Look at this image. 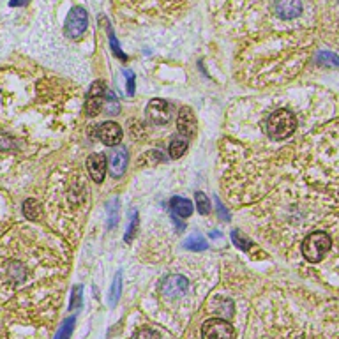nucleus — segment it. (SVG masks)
<instances>
[{"label":"nucleus","mask_w":339,"mask_h":339,"mask_svg":"<svg viewBox=\"0 0 339 339\" xmlns=\"http://www.w3.org/2000/svg\"><path fill=\"white\" fill-rule=\"evenodd\" d=\"M295 127H297V120H295L293 113L288 112V110H277V112H274L272 115L268 117L267 134L268 138L279 142V140L291 136Z\"/></svg>","instance_id":"nucleus-1"},{"label":"nucleus","mask_w":339,"mask_h":339,"mask_svg":"<svg viewBox=\"0 0 339 339\" xmlns=\"http://www.w3.org/2000/svg\"><path fill=\"white\" fill-rule=\"evenodd\" d=\"M332 246V240L325 231H313L302 242V254L311 263H318L325 258Z\"/></svg>","instance_id":"nucleus-2"},{"label":"nucleus","mask_w":339,"mask_h":339,"mask_svg":"<svg viewBox=\"0 0 339 339\" xmlns=\"http://www.w3.org/2000/svg\"><path fill=\"white\" fill-rule=\"evenodd\" d=\"M87 27H89V13L82 6H75L67 15L66 25H64L66 36L69 39H78L85 34Z\"/></svg>","instance_id":"nucleus-3"},{"label":"nucleus","mask_w":339,"mask_h":339,"mask_svg":"<svg viewBox=\"0 0 339 339\" xmlns=\"http://www.w3.org/2000/svg\"><path fill=\"white\" fill-rule=\"evenodd\" d=\"M201 337L203 339H233V327L226 320L212 318L201 325Z\"/></svg>","instance_id":"nucleus-4"},{"label":"nucleus","mask_w":339,"mask_h":339,"mask_svg":"<svg viewBox=\"0 0 339 339\" xmlns=\"http://www.w3.org/2000/svg\"><path fill=\"white\" fill-rule=\"evenodd\" d=\"M105 97H106V90H105V83L103 82H94L89 89L87 94V101H85V113L89 117H96L99 115V112L103 110L105 105Z\"/></svg>","instance_id":"nucleus-5"},{"label":"nucleus","mask_w":339,"mask_h":339,"mask_svg":"<svg viewBox=\"0 0 339 339\" xmlns=\"http://www.w3.org/2000/svg\"><path fill=\"white\" fill-rule=\"evenodd\" d=\"M187 290V279L184 276H179V274H173V276H168L166 279L163 281L161 284V293L164 297L175 298L184 295Z\"/></svg>","instance_id":"nucleus-6"},{"label":"nucleus","mask_w":339,"mask_h":339,"mask_svg":"<svg viewBox=\"0 0 339 339\" xmlns=\"http://www.w3.org/2000/svg\"><path fill=\"white\" fill-rule=\"evenodd\" d=\"M127 149L122 145H115L112 149V152L108 154V166H110V173L113 177H120L126 172L127 166Z\"/></svg>","instance_id":"nucleus-7"},{"label":"nucleus","mask_w":339,"mask_h":339,"mask_svg":"<svg viewBox=\"0 0 339 339\" xmlns=\"http://www.w3.org/2000/svg\"><path fill=\"white\" fill-rule=\"evenodd\" d=\"M106 168H108V159H106L105 154H92V156L87 159V170H89L94 182L101 184L105 180Z\"/></svg>","instance_id":"nucleus-8"},{"label":"nucleus","mask_w":339,"mask_h":339,"mask_svg":"<svg viewBox=\"0 0 339 339\" xmlns=\"http://www.w3.org/2000/svg\"><path fill=\"white\" fill-rule=\"evenodd\" d=\"M147 113L149 119L154 124H166L170 120V105L164 99H152L147 106Z\"/></svg>","instance_id":"nucleus-9"},{"label":"nucleus","mask_w":339,"mask_h":339,"mask_svg":"<svg viewBox=\"0 0 339 339\" xmlns=\"http://www.w3.org/2000/svg\"><path fill=\"white\" fill-rule=\"evenodd\" d=\"M177 127H179V133L182 134L184 138H191L196 133V117H194L193 110L184 106L179 113V119H177Z\"/></svg>","instance_id":"nucleus-10"},{"label":"nucleus","mask_w":339,"mask_h":339,"mask_svg":"<svg viewBox=\"0 0 339 339\" xmlns=\"http://www.w3.org/2000/svg\"><path fill=\"white\" fill-rule=\"evenodd\" d=\"M97 134H99L101 142L105 143V145H108V147L119 145V142L122 140V129H120V126L115 122H105L103 126L99 127Z\"/></svg>","instance_id":"nucleus-11"},{"label":"nucleus","mask_w":339,"mask_h":339,"mask_svg":"<svg viewBox=\"0 0 339 339\" xmlns=\"http://www.w3.org/2000/svg\"><path fill=\"white\" fill-rule=\"evenodd\" d=\"M274 13L283 20L297 18L302 13V2L300 0H276Z\"/></svg>","instance_id":"nucleus-12"},{"label":"nucleus","mask_w":339,"mask_h":339,"mask_svg":"<svg viewBox=\"0 0 339 339\" xmlns=\"http://www.w3.org/2000/svg\"><path fill=\"white\" fill-rule=\"evenodd\" d=\"M170 209L175 216L179 217H189L193 214V203L186 198H180V196H173L170 200Z\"/></svg>","instance_id":"nucleus-13"},{"label":"nucleus","mask_w":339,"mask_h":339,"mask_svg":"<svg viewBox=\"0 0 339 339\" xmlns=\"http://www.w3.org/2000/svg\"><path fill=\"white\" fill-rule=\"evenodd\" d=\"M184 247L186 249H189V251H205V249H209V242L205 240V237L203 235H200V233H193V235H189L186 240H184Z\"/></svg>","instance_id":"nucleus-14"},{"label":"nucleus","mask_w":339,"mask_h":339,"mask_svg":"<svg viewBox=\"0 0 339 339\" xmlns=\"http://www.w3.org/2000/svg\"><path fill=\"white\" fill-rule=\"evenodd\" d=\"M212 311L219 316H231L233 314V302L230 298H214V302L210 304Z\"/></svg>","instance_id":"nucleus-15"},{"label":"nucleus","mask_w":339,"mask_h":339,"mask_svg":"<svg viewBox=\"0 0 339 339\" xmlns=\"http://www.w3.org/2000/svg\"><path fill=\"white\" fill-rule=\"evenodd\" d=\"M314 62L321 67H339V57L334 52H318L314 57Z\"/></svg>","instance_id":"nucleus-16"},{"label":"nucleus","mask_w":339,"mask_h":339,"mask_svg":"<svg viewBox=\"0 0 339 339\" xmlns=\"http://www.w3.org/2000/svg\"><path fill=\"white\" fill-rule=\"evenodd\" d=\"M23 212H25V216L29 217V219L36 221L39 217V214H41V203H39L36 198H29V200H25V203H23Z\"/></svg>","instance_id":"nucleus-17"},{"label":"nucleus","mask_w":339,"mask_h":339,"mask_svg":"<svg viewBox=\"0 0 339 339\" xmlns=\"http://www.w3.org/2000/svg\"><path fill=\"white\" fill-rule=\"evenodd\" d=\"M120 293H122V272H117L115 277H113L112 290H110V306H117Z\"/></svg>","instance_id":"nucleus-18"},{"label":"nucleus","mask_w":339,"mask_h":339,"mask_svg":"<svg viewBox=\"0 0 339 339\" xmlns=\"http://www.w3.org/2000/svg\"><path fill=\"white\" fill-rule=\"evenodd\" d=\"M105 25H106V32H108L110 46H112V50H113V53H115V57H119L120 60H127V55L122 52V48H120V45H119V41H117V38H115V34H113L112 27H110L108 20H105Z\"/></svg>","instance_id":"nucleus-19"},{"label":"nucleus","mask_w":339,"mask_h":339,"mask_svg":"<svg viewBox=\"0 0 339 339\" xmlns=\"http://www.w3.org/2000/svg\"><path fill=\"white\" fill-rule=\"evenodd\" d=\"M186 150H187V140L182 138V136H179V138H173V142L170 143V156H172L173 159L184 156V152H186Z\"/></svg>","instance_id":"nucleus-20"},{"label":"nucleus","mask_w":339,"mask_h":339,"mask_svg":"<svg viewBox=\"0 0 339 339\" xmlns=\"http://www.w3.org/2000/svg\"><path fill=\"white\" fill-rule=\"evenodd\" d=\"M231 240H233V244L239 249H242V251H246V253H249V251H253V247H254V244L251 242L249 239H246L242 233H240L239 230H235L233 233H231Z\"/></svg>","instance_id":"nucleus-21"},{"label":"nucleus","mask_w":339,"mask_h":339,"mask_svg":"<svg viewBox=\"0 0 339 339\" xmlns=\"http://www.w3.org/2000/svg\"><path fill=\"white\" fill-rule=\"evenodd\" d=\"M75 316L67 318V320H64V323L60 325V328L57 330V335L55 339H71V334H73V328H75Z\"/></svg>","instance_id":"nucleus-22"},{"label":"nucleus","mask_w":339,"mask_h":339,"mask_svg":"<svg viewBox=\"0 0 339 339\" xmlns=\"http://www.w3.org/2000/svg\"><path fill=\"white\" fill-rule=\"evenodd\" d=\"M194 198H196V209L200 214H203V216H207V214L210 212V200L207 198L205 193H201V191H198L196 194H194Z\"/></svg>","instance_id":"nucleus-23"},{"label":"nucleus","mask_w":339,"mask_h":339,"mask_svg":"<svg viewBox=\"0 0 339 339\" xmlns=\"http://www.w3.org/2000/svg\"><path fill=\"white\" fill-rule=\"evenodd\" d=\"M138 223H140L138 212L133 210V214H131V223H129V226H127L126 235H124V240H126V242H131V240L134 239V235H136V231H138Z\"/></svg>","instance_id":"nucleus-24"},{"label":"nucleus","mask_w":339,"mask_h":339,"mask_svg":"<svg viewBox=\"0 0 339 339\" xmlns=\"http://www.w3.org/2000/svg\"><path fill=\"white\" fill-rule=\"evenodd\" d=\"M82 293H83V286L82 284H76L71 291V302H69V309L76 311L82 307Z\"/></svg>","instance_id":"nucleus-25"},{"label":"nucleus","mask_w":339,"mask_h":339,"mask_svg":"<svg viewBox=\"0 0 339 339\" xmlns=\"http://www.w3.org/2000/svg\"><path fill=\"white\" fill-rule=\"evenodd\" d=\"M119 221V200H113V210L108 205V228H113Z\"/></svg>","instance_id":"nucleus-26"},{"label":"nucleus","mask_w":339,"mask_h":339,"mask_svg":"<svg viewBox=\"0 0 339 339\" xmlns=\"http://www.w3.org/2000/svg\"><path fill=\"white\" fill-rule=\"evenodd\" d=\"M105 101H106V113H110V115H117V113H119V103H117V97L112 96V94H106Z\"/></svg>","instance_id":"nucleus-27"},{"label":"nucleus","mask_w":339,"mask_h":339,"mask_svg":"<svg viewBox=\"0 0 339 339\" xmlns=\"http://www.w3.org/2000/svg\"><path fill=\"white\" fill-rule=\"evenodd\" d=\"M124 76H126V92L127 96H134V73L133 71H124Z\"/></svg>","instance_id":"nucleus-28"},{"label":"nucleus","mask_w":339,"mask_h":339,"mask_svg":"<svg viewBox=\"0 0 339 339\" xmlns=\"http://www.w3.org/2000/svg\"><path fill=\"white\" fill-rule=\"evenodd\" d=\"M134 339H159V335H157L154 330H149V328H143V330H140L138 334L134 335Z\"/></svg>","instance_id":"nucleus-29"},{"label":"nucleus","mask_w":339,"mask_h":339,"mask_svg":"<svg viewBox=\"0 0 339 339\" xmlns=\"http://www.w3.org/2000/svg\"><path fill=\"white\" fill-rule=\"evenodd\" d=\"M216 205H217V212H219V217L223 221H230V214L226 212V209L223 207V203H221V200H216Z\"/></svg>","instance_id":"nucleus-30"},{"label":"nucleus","mask_w":339,"mask_h":339,"mask_svg":"<svg viewBox=\"0 0 339 339\" xmlns=\"http://www.w3.org/2000/svg\"><path fill=\"white\" fill-rule=\"evenodd\" d=\"M23 4H27V0H11V2H9V6H13V8H15V6H23Z\"/></svg>","instance_id":"nucleus-31"},{"label":"nucleus","mask_w":339,"mask_h":339,"mask_svg":"<svg viewBox=\"0 0 339 339\" xmlns=\"http://www.w3.org/2000/svg\"><path fill=\"white\" fill-rule=\"evenodd\" d=\"M210 237H212V239H217V237H221V233L219 231H210Z\"/></svg>","instance_id":"nucleus-32"}]
</instances>
